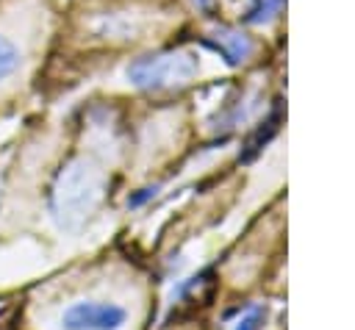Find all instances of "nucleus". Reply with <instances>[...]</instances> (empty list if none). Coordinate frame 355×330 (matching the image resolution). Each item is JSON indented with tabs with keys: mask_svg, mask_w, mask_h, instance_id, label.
<instances>
[{
	"mask_svg": "<svg viewBox=\"0 0 355 330\" xmlns=\"http://www.w3.org/2000/svg\"><path fill=\"white\" fill-rule=\"evenodd\" d=\"M100 200V175L86 161L67 164L53 183L50 191V211L64 230H75L97 205Z\"/></svg>",
	"mask_w": 355,
	"mask_h": 330,
	"instance_id": "f257e3e1",
	"label": "nucleus"
},
{
	"mask_svg": "<svg viewBox=\"0 0 355 330\" xmlns=\"http://www.w3.org/2000/svg\"><path fill=\"white\" fill-rule=\"evenodd\" d=\"M197 72V61L186 53H155L136 58L128 67V78L139 89H169L186 83Z\"/></svg>",
	"mask_w": 355,
	"mask_h": 330,
	"instance_id": "f03ea898",
	"label": "nucleus"
},
{
	"mask_svg": "<svg viewBox=\"0 0 355 330\" xmlns=\"http://www.w3.org/2000/svg\"><path fill=\"white\" fill-rule=\"evenodd\" d=\"M128 313L116 302H72L61 313L64 330H119Z\"/></svg>",
	"mask_w": 355,
	"mask_h": 330,
	"instance_id": "7ed1b4c3",
	"label": "nucleus"
},
{
	"mask_svg": "<svg viewBox=\"0 0 355 330\" xmlns=\"http://www.w3.org/2000/svg\"><path fill=\"white\" fill-rule=\"evenodd\" d=\"M205 44L214 47L216 53H222L230 64H239V61H244V58L252 53L250 39H247L244 33L233 31V28H219L216 33H211V36L205 39Z\"/></svg>",
	"mask_w": 355,
	"mask_h": 330,
	"instance_id": "20e7f679",
	"label": "nucleus"
},
{
	"mask_svg": "<svg viewBox=\"0 0 355 330\" xmlns=\"http://www.w3.org/2000/svg\"><path fill=\"white\" fill-rule=\"evenodd\" d=\"M19 61H22L19 47H17L8 36L0 33V80L8 78V75H14V72L19 69Z\"/></svg>",
	"mask_w": 355,
	"mask_h": 330,
	"instance_id": "39448f33",
	"label": "nucleus"
},
{
	"mask_svg": "<svg viewBox=\"0 0 355 330\" xmlns=\"http://www.w3.org/2000/svg\"><path fill=\"white\" fill-rule=\"evenodd\" d=\"M280 3H283V0H258V3H255V8H250L247 22H261V19L272 17V14L280 8Z\"/></svg>",
	"mask_w": 355,
	"mask_h": 330,
	"instance_id": "423d86ee",
	"label": "nucleus"
},
{
	"mask_svg": "<svg viewBox=\"0 0 355 330\" xmlns=\"http://www.w3.org/2000/svg\"><path fill=\"white\" fill-rule=\"evenodd\" d=\"M261 319H263V311H261V308H252V311H247L244 319H239L236 330H258V322H261Z\"/></svg>",
	"mask_w": 355,
	"mask_h": 330,
	"instance_id": "0eeeda50",
	"label": "nucleus"
}]
</instances>
